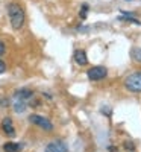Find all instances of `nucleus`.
I'll return each mask as SVG.
<instances>
[{"mask_svg": "<svg viewBox=\"0 0 141 152\" xmlns=\"http://www.w3.org/2000/svg\"><path fill=\"white\" fill-rule=\"evenodd\" d=\"M131 56H132L134 61L141 62V47H132V50H131Z\"/></svg>", "mask_w": 141, "mask_h": 152, "instance_id": "obj_11", "label": "nucleus"}, {"mask_svg": "<svg viewBox=\"0 0 141 152\" xmlns=\"http://www.w3.org/2000/svg\"><path fill=\"white\" fill-rule=\"evenodd\" d=\"M8 15L11 24L14 29H21L24 24V11L18 3H9L8 5Z\"/></svg>", "mask_w": 141, "mask_h": 152, "instance_id": "obj_1", "label": "nucleus"}, {"mask_svg": "<svg viewBox=\"0 0 141 152\" xmlns=\"http://www.w3.org/2000/svg\"><path fill=\"white\" fill-rule=\"evenodd\" d=\"M24 110H26V102H24V100H20V99H15L14 111H15V113H23Z\"/></svg>", "mask_w": 141, "mask_h": 152, "instance_id": "obj_10", "label": "nucleus"}, {"mask_svg": "<svg viewBox=\"0 0 141 152\" xmlns=\"http://www.w3.org/2000/svg\"><path fill=\"white\" fill-rule=\"evenodd\" d=\"M109 151L111 152H117V149H115V148H109Z\"/></svg>", "mask_w": 141, "mask_h": 152, "instance_id": "obj_16", "label": "nucleus"}, {"mask_svg": "<svg viewBox=\"0 0 141 152\" xmlns=\"http://www.w3.org/2000/svg\"><path fill=\"white\" fill-rule=\"evenodd\" d=\"M29 120H31V123H35L36 126L43 128L44 131H53V125L47 117L38 116V114H32V116H29Z\"/></svg>", "mask_w": 141, "mask_h": 152, "instance_id": "obj_4", "label": "nucleus"}, {"mask_svg": "<svg viewBox=\"0 0 141 152\" xmlns=\"http://www.w3.org/2000/svg\"><path fill=\"white\" fill-rule=\"evenodd\" d=\"M5 52H6V46H5L3 41H0V56H2Z\"/></svg>", "mask_w": 141, "mask_h": 152, "instance_id": "obj_13", "label": "nucleus"}, {"mask_svg": "<svg viewBox=\"0 0 141 152\" xmlns=\"http://www.w3.org/2000/svg\"><path fill=\"white\" fill-rule=\"evenodd\" d=\"M124 148H126V149H131V151H134V145H132L131 142H124Z\"/></svg>", "mask_w": 141, "mask_h": 152, "instance_id": "obj_15", "label": "nucleus"}, {"mask_svg": "<svg viewBox=\"0 0 141 152\" xmlns=\"http://www.w3.org/2000/svg\"><path fill=\"white\" fill-rule=\"evenodd\" d=\"M32 97H33V93H32L31 90H28V88H23V90L15 91V99L24 100V102H26L28 99H32Z\"/></svg>", "mask_w": 141, "mask_h": 152, "instance_id": "obj_8", "label": "nucleus"}, {"mask_svg": "<svg viewBox=\"0 0 141 152\" xmlns=\"http://www.w3.org/2000/svg\"><path fill=\"white\" fill-rule=\"evenodd\" d=\"M2 129L5 131L6 135L9 137H14L15 135V128H14V125H12V119L9 117H5L3 122H2Z\"/></svg>", "mask_w": 141, "mask_h": 152, "instance_id": "obj_6", "label": "nucleus"}, {"mask_svg": "<svg viewBox=\"0 0 141 152\" xmlns=\"http://www.w3.org/2000/svg\"><path fill=\"white\" fill-rule=\"evenodd\" d=\"M44 152H68V148H67V145L64 143V142L55 140V142H50L46 146V151Z\"/></svg>", "mask_w": 141, "mask_h": 152, "instance_id": "obj_5", "label": "nucleus"}, {"mask_svg": "<svg viewBox=\"0 0 141 152\" xmlns=\"http://www.w3.org/2000/svg\"><path fill=\"white\" fill-rule=\"evenodd\" d=\"M74 61H76V64L78 66H86L88 64V58H86V53H85V50H81L78 49L74 52Z\"/></svg>", "mask_w": 141, "mask_h": 152, "instance_id": "obj_7", "label": "nucleus"}, {"mask_svg": "<svg viewBox=\"0 0 141 152\" xmlns=\"http://www.w3.org/2000/svg\"><path fill=\"white\" fill-rule=\"evenodd\" d=\"M5 72H6V64H5V62H3L2 59H0V75L5 73Z\"/></svg>", "mask_w": 141, "mask_h": 152, "instance_id": "obj_14", "label": "nucleus"}, {"mask_svg": "<svg viewBox=\"0 0 141 152\" xmlns=\"http://www.w3.org/2000/svg\"><path fill=\"white\" fill-rule=\"evenodd\" d=\"M108 75V69L106 67H102V66H96L86 70V76L89 81H100V79H105Z\"/></svg>", "mask_w": 141, "mask_h": 152, "instance_id": "obj_3", "label": "nucleus"}, {"mask_svg": "<svg viewBox=\"0 0 141 152\" xmlns=\"http://www.w3.org/2000/svg\"><path fill=\"white\" fill-rule=\"evenodd\" d=\"M124 87H126L129 91L141 93V72L127 76V78L124 79Z\"/></svg>", "mask_w": 141, "mask_h": 152, "instance_id": "obj_2", "label": "nucleus"}, {"mask_svg": "<svg viewBox=\"0 0 141 152\" xmlns=\"http://www.w3.org/2000/svg\"><path fill=\"white\" fill-rule=\"evenodd\" d=\"M21 149H23V145H20V143H6L3 146L5 152H20Z\"/></svg>", "mask_w": 141, "mask_h": 152, "instance_id": "obj_9", "label": "nucleus"}, {"mask_svg": "<svg viewBox=\"0 0 141 152\" xmlns=\"http://www.w3.org/2000/svg\"><path fill=\"white\" fill-rule=\"evenodd\" d=\"M86 12H88V5H82V11H81V18H86Z\"/></svg>", "mask_w": 141, "mask_h": 152, "instance_id": "obj_12", "label": "nucleus"}]
</instances>
